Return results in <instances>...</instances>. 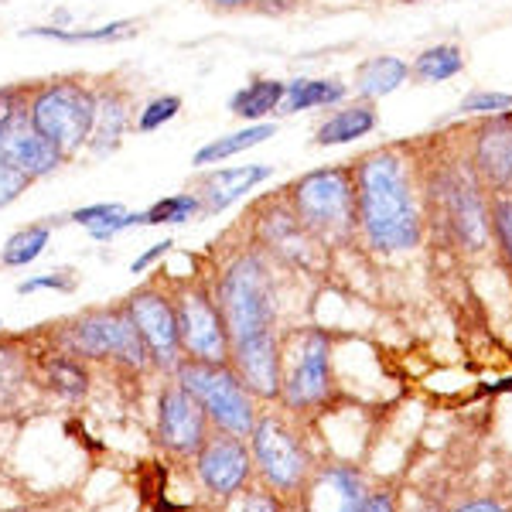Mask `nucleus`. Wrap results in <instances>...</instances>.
I'll return each instance as SVG.
<instances>
[{
	"mask_svg": "<svg viewBox=\"0 0 512 512\" xmlns=\"http://www.w3.org/2000/svg\"><path fill=\"white\" fill-rule=\"evenodd\" d=\"M28 96L31 86H0V130L18 120L21 113H28Z\"/></svg>",
	"mask_w": 512,
	"mask_h": 512,
	"instance_id": "4c0bfd02",
	"label": "nucleus"
},
{
	"mask_svg": "<svg viewBox=\"0 0 512 512\" xmlns=\"http://www.w3.org/2000/svg\"><path fill=\"white\" fill-rule=\"evenodd\" d=\"M472 171L492 195L512 192V110L485 117L472 134Z\"/></svg>",
	"mask_w": 512,
	"mask_h": 512,
	"instance_id": "dca6fc26",
	"label": "nucleus"
},
{
	"mask_svg": "<svg viewBox=\"0 0 512 512\" xmlns=\"http://www.w3.org/2000/svg\"><path fill=\"white\" fill-rule=\"evenodd\" d=\"M0 154H4L14 168H21L31 181L55 175V171L69 161L59 147H52L35 127H31L28 113H21L18 120H11L4 130H0Z\"/></svg>",
	"mask_w": 512,
	"mask_h": 512,
	"instance_id": "a211bd4d",
	"label": "nucleus"
},
{
	"mask_svg": "<svg viewBox=\"0 0 512 512\" xmlns=\"http://www.w3.org/2000/svg\"><path fill=\"white\" fill-rule=\"evenodd\" d=\"M171 376L192 393V400L205 410L216 431L243 437V441L250 437L256 424V396L246 390V383L229 362L181 359Z\"/></svg>",
	"mask_w": 512,
	"mask_h": 512,
	"instance_id": "39448f33",
	"label": "nucleus"
},
{
	"mask_svg": "<svg viewBox=\"0 0 512 512\" xmlns=\"http://www.w3.org/2000/svg\"><path fill=\"white\" fill-rule=\"evenodd\" d=\"M41 373H45V383L52 386L62 400H82L89 393V369L82 366V359L69 352H55L41 359Z\"/></svg>",
	"mask_w": 512,
	"mask_h": 512,
	"instance_id": "a878e982",
	"label": "nucleus"
},
{
	"mask_svg": "<svg viewBox=\"0 0 512 512\" xmlns=\"http://www.w3.org/2000/svg\"><path fill=\"white\" fill-rule=\"evenodd\" d=\"M253 236L263 253H274L277 260L291 267H311L318 260L321 239L291 212L284 198H263L253 209Z\"/></svg>",
	"mask_w": 512,
	"mask_h": 512,
	"instance_id": "f8f14e48",
	"label": "nucleus"
},
{
	"mask_svg": "<svg viewBox=\"0 0 512 512\" xmlns=\"http://www.w3.org/2000/svg\"><path fill=\"white\" fill-rule=\"evenodd\" d=\"M434 205H441V216L448 229L458 236L465 250H482L489 246L492 219H489V198H485V185L478 181L472 168L461 164H444L431 181Z\"/></svg>",
	"mask_w": 512,
	"mask_h": 512,
	"instance_id": "6e6552de",
	"label": "nucleus"
},
{
	"mask_svg": "<svg viewBox=\"0 0 512 512\" xmlns=\"http://www.w3.org/2000/svg\"><path fill=\"white\" fill-rule=\"evenodd\" d=\"M366 482L349 465H321L301 489V512H359Z\"/></svg>",
	"mask_w": 512,
	"mask_h": 512,
	"instance_id": "f3484780",
	"label": "nucleus"
},
{
	"mask_svg": "<svg viewBox=\"0 0 512 512\" xmlns=\"http://www.w3.org/2000/svg\"><path fill=\"white\" fill-rule=\"evenodd\" d=\"M212 294H216V304L222 318H226L233 342L277 332L274 274H270V263L260 250H246L233 256L222 267L216 284H212Z\"/></svg>",
	"mask_w": 512,
	"mask_h": 512,
	"instance_id": "f03ea898",
	"label": "nucleus"
},
{
	"mask_svg": "<svg viewBox=\"0 0 512 512\" xmlns=\"http://www.w3.org/2000/svg\"><path fill=\"white\" fill-rule=\"evenodd\" d=\"M212 434V424L205 410L192 400V393L171 379L158 393V441L175 458H195V451Z\"/></svg>",
	"mask_w": 512,
	"mask_h": 512,
	"instance_id": "4468645a",
	"label": "nucleus"
},
{
	"mask_svg": "<svg viewBox=\"0 0 512 512\" xmlns=\"http://www.w3.org/2000/svg\"><path fill=\"white\" fill-rule=\"evenodd\" d=\"M28 120L65 158L86 151L96 120V89L82 79H48L35 82L28 96Z\"/></svg>",
	"mask_w": 512,
	"mask_h": 512,
	"instance_id": "20e7f679",
	"label": "nucleus"
},
{
	"mask_svg": "<svg viewBox=\"0 0 512 512\" xmlns=\"http://www.w3.org/2000/svg\"><path fill=\"white\" fill-rule=\"evenodd\" d=\"M0 328H4V325H0Z\"/></svg>",
	"mask_w": 512,
	"mask_h": 512,
	"instance_id": "49530a36",
	"label": "nucleus"
},
{
	"mask_svg": "<svg viewBox=\"0 0 512 512\" xmlns=\"http://www.w3.org/2000/svg\"><path fill=\"white\" fill-rule=\"evenodd\" d=\"M123 311H127L130 325L137 328L151 366L164 369V373H175V366L185 355H181L178 315H175V297H171V291H164L161 284H144L134 294H127Z\"/></svg>",
	"mask_w": 512,
	"mask_h": 512,
	"instance_id": "9d476101",
	"label": "nucleus"
},
{
	"mask_svg": "<svg viewBox=\"0 0 512 512\" xmlns=\"http://www.w3.org/2000/svg\"><path fill=\"white\" fill-rule=\"evenodd\" d=\"M274 134H277V123H267V120L250 123V127L233 130V134L216 137V140H209L205 147H198L192 164H195V168H216V164L236 158V154H243V151H250V147L263 144V140H270Z\"/></svg>",
	"mask_w": 512,
	"mask_h": 512,
	"instance_id": "b1692460",
	"label": "nucleus"
},
{
	"mask_svg": "<svg viewBox=\"0 0 512 512\" xmlns=\"http://www.w3.org/2000/svg\"><path fill=\"white\" fill-rule=\"evenodd\" d=\"M410 79V65L396 55H376V59H366L355 69V96L366 99V103H376V99L396 93L403 82Z\"/></svg>",
	"mask_w": 512,
	"mask_h": 512,
	"instance_id": "4be33fe9",
	"label": "nucleus"
},
{
	"mask_svg": "<svg viewBox=\"0 0 512 512\" xmlns=\"http://www.w3.org/2000/svg\"><path fill=\"white\" fill-rule=\"evenodd\" d=\"M489 219H492V233H495V239H499V250L512 267V198L509 195L492 198Z\"/></svg>",
	"mask_w": 512,
	"mask_h": 512,
	"instance_id": "72a5a7b5",
	"label": "nucleus"
},
{
	"mask_svg": "<svg viewBox=\"0 0 512 512\" xmlns=\"http://www.w3.org/2000/svg\"><path fill=\"white\" fill-rule=\"evenodd\" d=\"M28 379V359L14 345H0V396L14 393Z\"/></svg>",
	"mask_w": 512,
	"mask_h": 512,
	"instance_id": "473e14b6",
	"label": "nucleus"
},
{
	"mask_svg": "<svg viewBox=\"0 0 512 512\" xmlns=\"http://www.w3.org/2000/svg\"><path fill=\"white\" fill-rule=\"evenodd\" d=\"M297 359L291 373L284 376V390H280V403L287 410H315L332 393V342L321 328L304 332L297 338Z\"/></svg>",
	"mask_w": 512,
	"mask_h": 512,
	"instance_id": "ddd939ff",
	"label": "nucleus"
},
{
	"mask_svg": "<svg viewBox=\"0 0 512 512\" xmlns=\"http://www.w3.org/2000/svg\"><path fill=\"white\" fill-rule=\"evenodd\" d=\"M284 202L321 243L342 246L355 236V175L352 164H328L294 178Z\"/></svg>",
	"mask_w": 512,
	"mask_h": 512,
	"instance_id": "7ed1b4c3",
	"label": "nucleus"
},
{
	"mask_svg": "<svg viewBox=\"0 0 512 512\" xmlns=\"http://www.w3.org/2000/svg\"><path fill=\"white\" fill-rule=\"evenodd\" d=\"M195 478L202 492L212 499H236L253 478V454L243 437H233L226 431H212L205 444L195 451Z\"/></svg>",
	"mask_w": 512,
	"mask_h": 512,
	"instance_id": "9b49d317",
	"label": "nucleus"
},
{
	"mask_svg": "<svg viewBox=\"0 0 512 512\" xmlns=\"http://www.w3.org/2000/svg\"><path fill=\"white\" fill-rule=\"evenodd\" d=\"M359 512H396V502L390 492H369Z\"/></svg>",
	"mask_w": 512,
	"mask_h": 512,
	"instance_id": "79ce46f5",
	"label": "nucleus"
},
{
	"mask_svg": "<svg viewBox=\"0 0 512 512\" xmlns=\"http://www.w3.org/2000/svg\"><path fill=\"white\" fill-rule=\"evenodd\" d=\"M202 4L222 14H236V11H270L274 0H202Z\"/></svg>",
	"mask_w": 512,
	"mask_h": 512,
	"instance_id": "ea45409f",
	"label": "nucleus"
},
{
	"mask_svg": "<svg viewBox=\"0 0 512 512\" xmlns=\"http://www.w3.org/2000/svg\"><path fill=\"white\" fill-rule=\"evenodd\" d=\"M140 28L137 21H110V24H99V28H76V31H65V28H24V38H48V41H65V45H103V41H120L130 38Z\"/></svg>",
	"mask_w": 512,
	"mask_h": 512,
	"instance_id": "c85d7f7f",
	"label": "nucleus"
},
{
	"mask_svg": "<svg viewBox=\"0 0 512 512\" xmlns=\"http://www.w3.org/2000/svg\"><path fill=\"white\" fill-rule=\"evenodd\" d=\"M236 512H287V509H284V495L260 485V489H250V492L243 489V499H239Z\"/></svg>",
	"mask_w": 512,
	"mask_h": 512,
	"instance_id": "58836bf2",
	"label": "nucleus"
},
{
	"mask_svg": "<svg viewBox=\"0 0 512 512\" xmlns=\"http://www.w3.org/2000/svg\"><path fill=\"white\" fill-rule=\"evenodd\" d=\"M376 106L366 103V99H355V103L342 106L328 117L321 127L315 130V144L318 147H338V144H352V140H362L376 130Z\"/></svg>",
	"mask_w": 512,
	"mask_h": 512,
	"instance_id": "412c9836",
	"label": "nucleus"
},
{
	"mask_svg": "<svg viewBox=\"0 0 512 512\" xmlns=\"http://www.w3.org/2000/svg\"><path fill=\"white\" fill-rule=\"evenodd\" d=\"M229 366L236 369L256 400H280V390H284V349H280L277 332L233 342Z\"/></svg>",
	"mask_w": 512,
	"mask_h": 512,
	"instance_id": "2eb2a0df",
	"label": "nucleus"
},
{
	"mask_svg": "<svg viewBox=\"0 0 512 512\" xmlns=\"http://www.w3.org/2000/svg\"><path fill=\"white\" fill-rule=\"evenodd\" d=\"M355 229L376 253H407L424 239L414 168L400 147H383L352 164Z\"/></svg>",
	"mask_w": 512,
	"mask_h": 512,
	"instance_id": "f257e3e1",
	"label": "nucleus"
},
{
	"mask_svg": "<svg viewBox=\"0 0 512 512\" xmlns=\"http://www.w3.org/2000/svg\"><path fill=\"white\" fill-rule=\"evenodd\" d=\"M400 4H420V0H400Z\"/></svg>",
	"mask_w": 512,
	"mask_h": 512,
	"instance_id": "c03bdc74",
	"label": "nucleus"
},
{
	"mask_svg": "<svg viewBox=\"0 0 512 512\" xmlns=\"http://www.w3.org/2000/svg\"><path fill=\"white\" fill-rule=\"evenodd\" d=\"M134 127V103H130L127 89L106 86L96 89V120H93V134H89V144L86 151L93 158H110L113 151L123 144L127 130Z\"/></svg>",
	"mask_w": 512,
	"mask_h": 512,
	"instance_id": "aec40b11",
	"label": "nucleus"
},
{
	"mask_svg": "<svg viewBox=\"0 0 512 512\" xmlns=\"http://www.w3.org/2000/svg\"><path fill=\"white\" fill-rule=\"evenodd\" d=\"M362 4H373V0H362Z\"/></svg>",
	"mask_w": 512,
	"mask_h": 512,
	"instance_id": "a18cd8bd",
	"label": "nucleus"
},
{
	"mask_svg": "<svg viewBox=\"0 0 512 512\" xmlns=\"http://www.w3.org/2000/svg\"><path fill=\"white\" fill-rule=\"evenodd\" d=\"M123 212H127V209H123L120 202H96V205H82V209H76V212H72L69 219L76 222V226H82V229H86L89 236H96L99 229H106V226H110L113 219H117V216H123Z\"/></svg>",
	"mask_w": 512,
	"mask_h": 512,
	"instance_id": "2f4dec72",
	"label": "nucleus"
},
{
	"mask_svg": "<svg viewBox=\"0 0 512 512\" xmlns=\"http://www.w3.org/2000/svg\"><path fill=\"white\" fill-rule=\"evenodd\" d=\"M38 291H59V294H72L76 291V277L72 270H48V274L28 277L18 284V294H38Z\"/></svg>",
	"mask_w": 512,
	"mask_h": 512,
	"instance_id": "c9c22d12",
	"label": "nucleus"
},
{
	"mask_svg": "<svg viewBox=\"0 0 512 512\" xmlns=\"http://www.w3.org/2000/svg\"><path fill=\"white\" fill-rule=\"evenodd\" d=\"M31 185H35V181L24 175L21 168H14V164L7 161L4 154H0V212H4L7 205L18 202V198L28 192Z\"/></svg>",
	"mask_w": 512,
	"mask_h": 512,
	"instance_id": "f704fd0d",
	"label": "nucleus"
},
{
	"mask_svg": "<svg viewBox=\"0 0 512 512\" xmlns=\"http://www.w3.org/2000/svg\"><path fill=\"white\" fill-rule=\"evenodd\" d=\"M250 454H253V472L260 482L277 495H297L315 475V458H311L308 444L294 427H287L284 417H256L250 431Z\"/></svg>",
	"mask_w": 512,
	"mask_h": 512,
	"instance_id": "0eeeda50",
	"label": "nucleus"
},
{
	"mask_svg": "<svg viewBox=\"0 0 512 512\" xmlns=\"http://www.w3.org/2000/svg\"><path fill=\"white\" fill-rule=\"evenodd\" d=\"M465 72V52L458 45H434L424 48L417 55L414 65H410V76H417L427 86H437V82H448L454 76Z\"/></svg>",
	"mask_w": 512,
	"mask_h": 512,
	"instance_id": "cd10ccee",
	"label": "nucleus"
},
{
	"mask_svg": "<svg viewBox=\"0 0 512 512\" xmlns=\"http://www.w3.org/2000/svg\"><path fill=\"white\" fill-rule=\"evenodd\" d=\"M55 345L76 359H99L113 362L123 369H147V349L140 342L137 328L130 325L127 311L120 308H93L86 315L72 318L69 325L55 335Z\"/></svg>",
	"mask_w": 512,
	"mask_h": 512,
	"instance_id": "423d86ee",
	"label": "nucleus"
},
{
	"mask_svg": "<svg viewBox=\"0 0 512 512\" xmlns=\"http://www.w3.org/2000/svg\"><path fill=\"white\" fill-rule=\"evenodd\" d=\"M349 96V86L338 79H291L284 89L280 113H304L321 110V106H338Z\"/></svg>",
	"mask_w": 512,
	"mask_h": 512,
	"instance_id": "393cba45",
	"label": "nucleus"
},
{
	"mask_svg": "<svg viewBox=\"0 0 512 512\" xmlns=\"http://www.w3.org/2000/svg\"><path fill=\"white\" fill-rule=\"evenodd\" d=\"M171 246H175V239H164V243H154L151 250H144L134 263H130V274H147V270H151L154 263L161 260V256H168Z\"/></svg>",
	"mask_w": 512,
	"mask_h": 512,
	"instance_id": "a19ab883",
	"label": "nucleus"
},
{
	"mask_svg": "<svg viewBox=\"0 0 512 512\" xmlns=\"http://www.w3.org/2000/svg\"><path fill=\"white\" fill-rule=\"evenodd\" d=\"M512 96L509 93H472L461 99V113H482V117H495V113H509Z\"/></svg>",
	"mask_w": 512,
	"mask_h": 512,
	"instance_id": "e433bc0d",
	"label": "nucleus"
},
{
	"mask_svg": "<svg viewBox=\"0 0 512 512\" xmlns=\"http://www.w3.org/2000/svg\"><path fill=\"white\" fill-rule=\"evenodd\" d=\"M181 113V96L168 93V96H154L151 103L144 106V110H137L134 117V127L140 134H154V130H161L164 123H171Z\"/></svg>",
	"mask_w": 512,
	"mask_h": 512,
	"instance_id": "7c9ffc66",
	"label": "nucleus"
},
{
	"mask_svg": "<svg viewBox=\"0 0 512 512\" xmlns=\"http://www.w3.org/2000/svg\"><path fill=\"white\" fill-rule=\"evenodd\" d=\"M284 89H287V82H280V79L246 82L243 89H236V93L229 96V113L239 120L263 123L280 110V103H284Z\"/></svg>",
	"mask_w": 512,
	"mask_h": 512,
	"instance_id": "5701e85b",
	"label": "nucleus"
},
{
	"mask_svg": "<svg viewBox=\"0 0 512 512\" xmlns=\"http://www.w3.org/2000/svg\"><path fill=\"white\" fill-rule=\"evenodd\" d=\"M202 216V198L195 192H178L168 198H158L151 209L140 212V226H181Z\"/></svg>",
	"mask_w": 512,
	"mask_h": 512,
	"instance_id": "c756f323",
	"label": "nucleus"
},
{
	"mask_svg": "<svg viewBox=\"0 0 512 512\" xmlns=\"http://www.w3.org/2000/svg\"><path fill=\"white\" fill-rule=\"evenodd\" d=\"M454 512H506V506L495 499H475V502H465V506H458Z\"/></svg>",
	"mask_w": 512,
	"mask_h": 512,
	"instance_id": "37998d69",
	"label": "nucleus"
},
{
	"mask_svg": "<svg viewBox=\"0 0 512 512\" xmlns=\"http://www.w3.org/2000/svg\"><path fill=\"white\" fill-rule=\"evenodd\" d=\"M274 168L270 164H239V168H212L195 181V195L202 198V216H219L239 198H246L256 185H263Z\"/></svg>",
	"mask_w": 512,
	"mask_h": 512,
	"instance_id": "6ab92c4d",
	"label": "nucleus"
},
{
	"mask_svg": "<svg viewBox=\"0 0 512 512\" xmlns=\"http://www.w3.org/2000/svg\"><path fill=\"white\" fill-rule=\"evenodd\" d=\"M48 243H52V222H31V226L7 236V243L0 246V267L24 270L28 263H35L45 253Z\"/></svg>",
	"mask_w": 512,
	"mask_h": 512,
	"instance_id": "bb28decb",
	"label": "nucleus"
},
{
	"mask_svg": "<svg viewBox=\"0 0 512 512\" xmlns=\"http://www.w3.org/2000/svg\"><path fill=\"white\" fill-rule=\"evenodd\" d=\"M175 297V315H178V338H181V355L195 362H229V338L226 318H222L212 284L202 280H188L171 291Z\"/></svg>",
	"mask_w": 512,
	"mask_h": 512,
	"instance_id": "1a4fd4ad",
	"label": "nucleus"
}]
</instances>
